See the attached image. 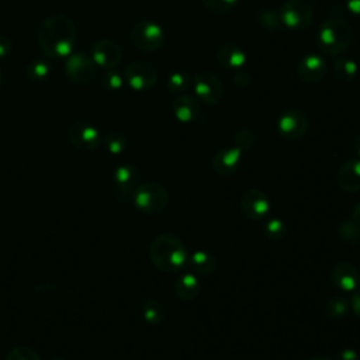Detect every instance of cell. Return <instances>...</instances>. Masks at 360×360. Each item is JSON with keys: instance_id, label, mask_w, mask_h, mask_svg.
Listing matches in <instances>:
<instances>
[{"instance_id": "obj_27", "label": "cell", "mask_w": 360, "mask_h": 360, "mask_svg": "<svg viewBox=\"0 0 360 360\" xmlns=\"http://www.w3.org/2000/svg\"><path fill=\"white\" fill-rule=\"evenodd\" d=\"M142 314L146 322L149 323H159L163 319V307L153 298H149L143 302V308H142Z\"/></svg>"}, {"instance_id": "obj_31", "label": "cell", "mask_w": 360, "mask_h": 360, "mask_svg": "<svg viewBox=\"0 0 360 360\" xmlns=\"http://www.w3.org/2000/svg\"><path fill=\"white\" fill-rule=\"evenodd\" d=\"M101 83L107 90L117 91V90L122 89L125 80H124V75H121L115 69H107V72L104 73V76L101 79Z\"/></svg>"}, {"instance_id": "obj_23", "label": "cell", "mask_w": 360, "mask_h": 360, "mask_svg": "<svg viewBox=\"0 0 360 360\" xmlns=\"http://www.w3.org/2000/svg\"><path fill=\"white\" fill-rule=\"evenodd\" d=\"M333 72L336 77L342 82H352L356 79L359 66L356 60L347 56H338L333 62Z\"/></svg>"}, {"instance_id": "obj_26", "label": "cell", "mask_w": 360, "mask_h": 360, "mask_svg": "<svg viewBox=\"0 0 360 360\" xmlns=\"http://www.w3.org/2000/svg\"><path fill=\"white\" fill-rule=\"evenodd\" d=\"M193 79H190V75L187 72L179 70V72H173L166 82V87L170 93H181L184 90L188 89L190 82Z\"/></svg>"}, {"instance_id": "obj_18", "label": "cell", "mask_w": 360, "mask_h": 360, "mask_svg": "<svg viewBox=\"0 0 360 360\" xmlns=\"http://www.w3.org/2000/svg\"><path fill=\"white\" fill-rule=\"evenodd\" d=\"M338 183L347 193L360 191V159H350L340 166Z\"/></svg>"}, {"instance_id": "obj_6", "label": "cell", "mask_w": 360, "mask_h": 360, "mask_svg": "<svg viewBox=\"0 0 360 360\" xmlns=\"http://www.w3.org/2000/svg\"><path fill=\"white\" fill-rule=\"evenodd\" d=\"M131 41L135 48L143 52H152L162 46L165 41V32L159 24L143 20L132 27Z\"/></svg>"}, {"instance_id": "obj_30", "label": "cell", "mask_w": 360, "mask_h": 360, "mask_svg": "<svg viewBox=\"0 0 360 360\" xmlns=\"http://www.w3.org/2000/svg\"><path fill=\"white\" fill-rule=\"evenodd\" d=\"M264 232L266 235L271 239V240H280L284 238V235L287 233V228L285 224L278 219V218H270L266 224H264Z\"/></svg>"}, {"instance_id": "obj_2", "label": "cell", "mask_w": 360, "mask_h": 360, "mask_svg": "<svg viewBox=\"0 0 360 360\" xmlns=\"http://www.w3.org/2000/svg\"><path fill=\"white\" fill-rule=\"evenodd\" d=\"M353 41V30L347 20L339 14H330L319 27L318 45L329 56L342 55Z\"/></svg>"}, {"instance_id": "obj_41", "label": "cell", "mask_w": 360, "mask_h": 360, "mask_svg": "<svg viewBox=\"0 0 360 360\" xmlns=\"http://www.w3.org/2000/svg\"><path fill=\"white\" fill-rule=\"evenodd\" d=\"M353 148H354V150H356V153L359 155V158H360V134L354 138V142H353Z\"/></svg>"}, {"instance_id": "obj_37", "label": "cell", "mask_w": 360, "mask_h": 360, "mask_svg": "<svg viewBox=\"0 0 360 360\" xmlns=\"http://www.w3.org/2000/svg\"><path fill=\"white\" fill-rule=\"evenodd\" d=\"M338 360H359V354L352 349H345L339 352Z\"/></svg>"}, {"instance_id": "obj_12", "label": "cell", "mask_w": 360, "mask_h": 360, "mask_svg": "<svg viewBox=\"0 0 360 360\" xmlns=\"http://www.w3.org/2000/svg\"><path fill=\"white\" fill-rule=\"evenodd\" d=\"M90 56L97 68L114 69L122 58V51L115 41L100 39L93 45Z\"/></svg>"}, {"instance_id": "obj_24", "label": "cell", "mask_w": 360, "mask_h": 360, "mask_svg": "<svg viewBox=\"0 0 360 360\" xmlns=\"http://www.w3.org/2000/svg\"><path fill=\"white\" fill-rule=\"evenodd\" d=\"M51 73V65L45 59H34L27 66V75L34 82H42L48 79Z\"/></svg>"}, {"instance_id": "obj_38", "label": "cell", "mask_w": 360, "mask_h": 360, "mask_svg": "<svg viewBox=\"0 0 360 360\" xmlns=\"http://www.w3.org/2000/svg\"><path fill=\"white\" fill-rule=\"evenodd\" d=\"M352 308L360 316V287L354 290V294L352 297Z\"/></svg>"}, {"instance_id": "obj_36", "label": "cell", "mask_w": 360, "mask_h": 360, "mask_svg": "<svg viewBox=\"0 0 360 360\" xmlns=\"http://www.w3.org/2000/svg\"><path fill=\"white\" fill-rule=\"evenodd\" d=\"M13 44L6 35H0V59L7 58L11 53Z\"/></svg>"}, {"instance_id": "obj_32", "label": "cell", "mask_w": 360, "mask_h": 360, "mask_svg": "<svg viewBox=\"0 0 360 360\" xmlns=\"http://www.w3.org/2000/svg\"><path fill=\"white\" fill-rule=\"evenodd\" d=\"M6 360H41L39 354L27 346H17L11 349L6 357Z\"/></svg>"}, {"instance_id": "obj_14", "label": "cell", "mask_w": 360, "mask_h": 360, "mask_svg": "<svg viewBox=\"0 0 360 360\" xmlns=\"http://www.w3.org/2000/svg\"><path fill=\"white\" fill-rule=\"evenodd\" d=\"M297 73L305 83H318L326 75V63L319 55L309 53L300 59Z\"/></svg>"}, {"instance_id": "obj_20", "label": "cell", "mask_w": 360, "mask_h": 360, "mask_svg": "<svg viewBox=\"0 0 360 360\" xmlns=\"http://www.w3.org/2000/svg\"><path fill=\"white\" fill-rule=\"evenodd\" d=\"M218 62L225 69L239 70L246 63V53L236 44H224L218 49Z\"/></svg>"}, {"instance_id": "obj_19", "label": "cell", "mask_w": 360, "mask_h": 360, "mask_svg": "<svg viewBox=\"0 0 360 360\" xmlns=\"http://www.w3.org/2000/svg\"><path fill=\"white\" fill-rule=\"evenodd\" d=\"M173 114L177 118V121L183 124H188L197 120L200 115V105L197 98L188 96V94H181L174 98L173 101Z\"/></svg>"}, {"instance_id": "obj_29", "label": "cell", "mask_w": 360, "mask_h": 360, "mask_svg": "<svg viewBox=\"0 0 360 360\" xmlns=\"http://www.w3.org/2000/svg\"><path fill=\"white\" fill-rule=\"evenodd\" d=\"M104 145H105V149L110 153L120 155L127 148V138L122 134H120V132H110L104 138Z\"/></svg>"}, {"instance_id": "obj_15", "label": "cell", "mask_w": 360, "mask_h": 360, "mask_svg": "<svg viewBox=\"0 0 360 360\" xmlns=\"http://www.w3.org/2000/svg\"><path fill=\"white\" fill-rule=\"evenodd\" d=\"M138 183V170L132 165H122L114 173L115 194L118 198H127L134 194Z\"/></svg>"}, {"instance_id": "obj_5", "label": "cell", "mask_w": 360, "mask_h": 360, "mask_svg": "<svg viewBox=\"0 0 360 360\" xmlns=\"http://www.w3.org/2000/svg\"><path fill=\"white\" fill-rule=\"evenodd\" d=\"M280 18L291 31H304L312 24V6L305 0H288L280 10Z\"/></svg>"}, {"instance_id": "obj_1", "label": "cell", "mask_w": 360, "mask_h": 360, "mask_svg": "<svg viewBox=\"0 0 360 360\" xmlns=\"http://www.w3.org/2000/svg\"><path fill=\"white\" fill-rule=\"evenodd\" d=\"M38 42L48 58L66 59L76 44L75 24L63 14L51 15L38 28Z\"/></svg>"}, {"instance_id": "obj_28", "label": "cell", "mask_w": 360, "mask_h": 360, "mask_svg": "<svg viewBox=\"0 0 360 360\" xmlns=\"http://www.w3.org/2000/svg\"><path fill=\"white\" fill-rule=\"evenodd\" d=\"M349 311V302L343 297H333L326 304V314L332 319L343 318Z\"/></svg>"}, {"instance_id": "obj_42", "label": "cell", "mask_w": 360, "mask_h": 360, "mask_svg": "<svg viewBox=\"0 0 360 360\" xmlns=\"http://www.w3.org/2000/svg\"><path fill=\"white\" fill-rule=\"evenodd\" d=\"M309 360H330V359H328V357H325V356H315V357H312V359H309Z\"/></svg>"}, {"instance_id": "obj_16", "label": "cell", "mask_w": 360, "mask_h": 360, "mask_svg": "<svg viewBox=\"0 0 360 360\" xmlns=\"http://www.w3.org/2000/svg\"><path fill=\"white\" fill-rule=\"evenodd\" d=\"M242 159V150L236 146H229L218 150L212 159V167L215 173L221 176H231L239 166Z\"/></svg>"}, {"instance_id": "obj_10", "label": "cell", "mask_w": 360, "mask_h": 360, "mask_svg": "<svg viewBox=\"0 0 360 360\" xmlns=\"http://www.w3.org/2000/svg\"><path fill=\"white\" fill-rule=\"evenodd\" d=\"M70 143L79 150H94L101 143V135L98 129L84 121H77L70 125L68 131Z\"/></svg>"}, {"instance_id": "obj_39", "label": "cell", "mask_w": 360, "mask_h": 360, "mask_svg": "<svg viewBox=\"0 0 360 360\" xmlns=\"http://www.w3.org/2000/svg\"><path fill=\"white\" fill-rule=\"evenodd\" d=\"M346 8L352 14L360 15V0H346Z\"/></svg>"}, {"instance_id": "obj_9", "label": "cell", "mask_w": 360, "mask_h": 360, "mask_svg": "<svg viewBox=\"0 0 360 360\" xmlns=\"http://www.w3.org/2000/svg\"><path fill=\"white\" fill-rule=\"evenodd\" d=\"M194 84V93L197 96V100L214 105L221 101L224 94V87L219 79L208 70H202L197 73L193 79Z\"/></svg>"}, {"instance_id": "obj_13", "label": "cell", "mask_w": 360, "mask_h": 360, "mask_svg": "<svg viewBox=\"0 0 360 360\" xmlns=\"http://www.w3.org/2000/svg\"><path fill=\"white\" fill-rule=\"evenodd\" d=\"M240 210L252 221L263 219L270 210L269 197L257 188H250L240 198Z\"/></svg>"}, {"instance_id": "obj_44", "label": "cell", "mask_w": 360, "mask_h": 360, "mask_svg": "<svg viewBox=\"0 0 360 360\" xmlns=\"http://www.w3.org/2000/svg\"><path fill=\"white\" fill-rule=\"evenodd\" d=\"M53 360H62V359H53Z\"/></svg>"}, {"instance_id": "obj_22", "label": "cell", "mask_w": 360, "mask_h": 360, "mask_svg": "<svg viewBox=\"0 0 360 360\" xmlns=\"http://www.w3.org/2000/svg\"><path fill=\"white\" fill-rule=\"evenodd\" d=\"M190 267L195 274L210 276L214 273V270L217 267V260H215L214 255H211L210 252L198 250L191 255Z\"/></svg>"}, {"instance_id": "obj_43", "label": "cell", "mask_w": 360, "mask_h": 360, "mask_svg": "<svg viewBox=\"0 0 360 360\" xmlns=\"http://www.w3.org/2000/svg\"><path fill=\"white\" fill-rule=\"evenodd\" d=\"M0 86H1V72H0Z\"/></svg>"}, {"instance_id": "obj_40", "label": "cell", "mask_w": 360, "mask_h": 360, "mask_svg": "<svg viewBox=\"0 0 360 360\" xmlns=\"http://www.w3.org/2000/svg\"><path fill=\"white\" fill-rule=\"evenodd\" d=\"M353 221H356L359 225H360V202L354 207V210H353V218H352Z\"/></svg>"}, {"instance_id": "obj_21", "label": "cell", "mask_w": 360, "mask_h": 360, "mask_svg": "<svg viewBox=\"0 0 360 360\" xmlns=\"http://www.w3.org/2000/svg\"><path fill=\"white\" fill-rule=\"evenodd\" d=\"M174 292L181 300H194L200 294V281L193 273H183L176 278Z\"/></svg>"}, {"instance_id": "obj_4", "label": "cell", "mask_w": 360, "mask_h": 360, "mask_svg": "<svg viewBox=\"0 0 360 360\" xmlns=\"http://www.w3.org/2000/svg\"><path fill=\"white\" fill-rule=\"evenodd\" d=\"M132 197L136 208L146 214L159 212L167 204V191L159 183H145L138 186Z\"/></svg>"}, {"instance_id": "obj_33", "label": "cell", "mask_w": 360, "mask_h": 360, "mask_svg": "<svg viewBox=\"0 0 360 360\" xmlns=\"http://www.w3.org/2000/svg\"><path fill=\"white\" fill-rule=\"evenodd\" d=\"M233 143H235V146L239 148L242 152H243V150H248V149H250V148L253 146V143H255V134H253L250 129H248V128H242V129H239V131L235 134V136H233Z\"/></svg>"}, {"instance_id": "obj_34", "label": "cell", "mask_w": 360, "mask_h": 360, "mask_svg": "<svg viewBox=\"0 0 360 360\" xmlns=\"http://www.w3.org/2000/svg\"><path fill=\"white\" fill-rule=\"evenodd\" d=\"M260 22L266 27V28H270V30H276V28H280L283 24H281V18H280V11L277 10H263L262 14H260Z\"/></svg>"}, {"instance_id": "obj_11", "label": "cell", "mask_w": 360, "mask_h": 360, "mask_svg": "<svg viewBox=\"0 0 360 360\" xmlns=\"http://www.w3.org/2000/svg\"><path fill=\"white\" fill-rule=\"evenodd\" d=\"M308 129V118L300 110H287L277 120V132L288 139H300Z\"/></svg>"}, {"instance_id": "obj_3", "label": "cell", "mask_w": 360, "mask_h": 360, "mask_svg": "<svg viewBox=\"0 0 360 360\" xmlns=\"http://www.w3.org/2000/svg\"><path fill=\"white\" fill-rule=\"evenodd\" d=\"M149 255L152 263L166 273L180 270L187 262L186 246L172 233H162L155 238L150 243Z\"/></svg>"}, {"instance_id": "obj_8", "label": "cell", "mask_w": 360, "mask_h": 360, "mask_svg": "<svg viewBox=\"0 0 360 360\" xmlns=\"http://www.w3.org/2000/svg\"><path fill=\"white\" fill-rule=\"evenodd\" d=\"M65 70L70 80L86 84L91 82L97 75V65L91 56L83 52H72L65 60Z\"/></svg>"}, {"instance_id": "obj_17", "label": "cell", "mask_w": 360, "mask_h": 360, "mask_svg": "<svg viewBox=\"0 0 360 360\" xmlns=\"http://www.w3.org/2000/svg\"><path fill=\"white\" fill-rule=\"evenodd\" d=\"M330 278L333 284L343 291H354L359 287V281H360L357 269L347 262L336 264L332 269Z\"/></svg>"}, {"instance_id": "obj_35", "label": "cell", "mask_w": 360, "mask_h": 360, "mask_svg": "<svg viewBox=\"0 0 360 360\" xmlns=\"http://www.w3.org/2000/svg\"><path fill=\"white\" fill-rule=\"evenodd\" d=\"M239 0H202L204 6L214 13L231 11Z\"/></svg>"}, {"instance_id": "obj_7", "label": "cell", "mask_w": 360, "mask_h": 360, "mask_svg": "<svg viewBox=\"0 0 360 360\" xmlns=\"http://www.w3.org/2000/svg\"><path fill=\"white\" fill-rule=\"evenodd\" d=\"M124 80L134 91H146L158 82V72L150 63L136 60L125 68Z\"/></svg>"}, {"instance_id": "obj_25", "label": "cell", "mask_w": 360, "mask_h": 360, "mask_svg": "<svg viewBox=\"0 0 360 360\" xmlns=\"http://www.w3.org/2000/svg\"><path fill=\"white\" fill-rule=\"evenodd\" d=\"M339 236L347 243L360 242V225L352 218L342 221L339 225Z\"/></svg>"}]
</instances>
